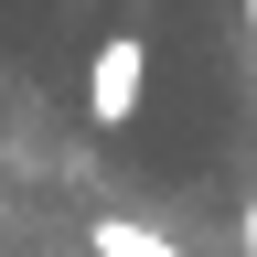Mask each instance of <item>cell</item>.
Returning <instances> with one entry per match:
<instances>
[{
  "instance_id": "obj_1",
  "label": "cell",
  "mask_w": 257,
  "mask_h": 257,
  "mask_svg": "<svg viewBox=\"0 0 257 257\" xmlns=\"http://www.w3.org/2000/svg\"><path fill=\"white\" fill-rule=\"evenodd\" d=\"M140 75H150V54H140V32H107V43H96V75H86V107L96 118H140Z\"/></svg>"
},
{
  "instance_id": "obj_2",
  "label": "cell",
  "mask_w": 257,
  "mask_h": 257,
  "mask_svg": "<svg viewBox=\"0 0 257 257\" xmlns=\"http://www.w3.org/2000/svg\"><path fill=\"white\" fill-rule=\"evenodd\" d=\"M86 246H96V257H182L172 236H150V225H118V214H107V225H96V236H86Z\"/></svg>"
},
{
  "instance_id": "obj_3",
  "label": "cell",
  "mask_w": 257,
  "mask_h": 257,
  "mask_svg": "<svg viewBox=\"0 0 257 257\" xmlns=\"http://www.w3.org/2000/svg\"><path fill=\"white\" fill-rule=\"evenodd\" d=\"M246 257H257V204H246Z\"/></svg>"
},
{
  "instance_id": "obj_4",
  "label": "cell",
  "mask_w": 257,
  "mask_h": 257,
  "mask_svg": "<svg viewBox=\"0 0 257 257\" xmlns=\"http://www.w3.org/2000/svg\"><path fill=\"white\" fill-rule=\"evenodd\" d=\"M246 22H257V0H246Z\"/></svg>"
}]
</instances>
